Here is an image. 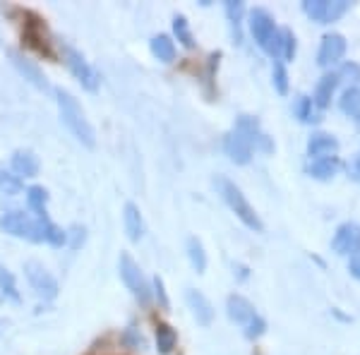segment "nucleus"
I'll return each instance as SVG.
<instances>
[{
	"instance_id": "1",
	"label": "nucleus",
	"mask_w": 360,
	"mask_h": 355,
	"mask_svg": "<svg viewBox=\"0 0 360 355\" xmlns=\"http://www.w3.org/2000/svg\"><path fill=\"white\" fill-rule=\"evenodd\" d=\"M56 101H58V110H60V120L63 125L68 127V132L77 139L84 147H94L96 144V132L91 123L86 120L82 106L77 103V98L70 94L68 89H56Z\"/></svg>"
},
{
	"instance_id": "2",
	"label": "nucleus",
	"mask_w": 360,
	"mask_h": 355,
	"mask_svg": "<svg viewBox=\"0 0 360 355\" xmlns=\"http://www.w3.org/2000/svg\"><path fill=\"white\" fill-rule=\"evenodd\" d=\"M214 185H217L219 195H221V200L226 202V205H229L231 212H233L236 217L240 219L250 231H255V233H262V231H264L262 219L257 217L255 207L245 200L243 190L238 188L233 180H229V178H224V176H217V180H214Z\"/></svg>"
},
{
	"instance_id": "3",
	"label": "nucleus",
	"mask_w": 360,
	"mask_h": 355,
	"mask_svg": "<svg viewBox=\"0 0 360 355\" xmlns=\"http://www.w3.org/2000/svg\"><path fill=\"white\" fill-rule=\"evenodd\" d=\"M250 34L264 53H269L274 60H281V32L276 29L274 17L264 8H255L250 13Z\"/></svg>"
},
{
	"instance_id": "4",
	"label": "nucleus",
	"mask_w": 360,
	"mask_h": 355,
	"mask_svg": "<svg viewBox=\"0 0 360 355\" xmlns=\"http://www.w3.org/2000/svg\"><path fill=\"white\" fill-rule=\"evenodd\" d=\"M0 231L27 243H44V224L25 212L0 214Z\"/></svg>"
},
{
	"instance_id": "5",
	"label": "nucleus",
	"mask_w": 360,
	"mask_h": 355,
	"mask_svg": "<svg viewBox=\"0 0 360 355\" xmlns=\"http://www.w3.org/2000/svg\"><path fill=\"white\" fill-rule=\"evenodd\" d=\"M118 273H120V278H123L125 288L135 295V300L139 302V305H149V300H152V286H149V281L144 278L139 264L127 252H120Z\"/></svg>"
},
{
	"instance_id": "6",
	"label": "nucleus",
	"mask_w": 360,
	"mask_h": 355,
	"mask_svg": "<svg viewBox=\"0 0 360 355\" xmlns=\"http://www.w3.org/2000/svg\"><path fill=\"white\" fill-rule=\"evenodd\" d=\"M63 60H65L68 70L72 72V77L82 84V89H86V91L98 89V82H101V79H98V72L84 60V56L79 53V51H75L72 46L65 44L63 46Z\"/></svg>"
},
{
	"instance_id": "7",
	"label": "nucleus",
	"mask_w": 360,
	"mask_h": 355,
	"mask_svg": "<svg viewBox=\"0 0 360 355\" xmlns=\"http://www.w3.org/2000/svg\"><path fill=\"white\" fill-rule=\"evenodd\" d=\"M25 276H27L29 286L37 290L39 298H44V300H56L58 298V290L60 288H58L56 276L46 269L41 262H37V259L25 262Z\"/></svg>"
},
{
	"instance_id": "8",
	"label": "nucleus",
	"mask_w": 360,
	"mask_h": 355,
	"mask_svg": "<svg viewBox=\"0 0 360 355\" xmlns=\"http://www.w3.org/2000/svg\"><path fill=\"white\" fill-rule=\"evenodd\" d=\"M351 8L348 0H305L303 10L310 20L319 22V25H329V22H336L339 17H344Z\"/></svg>"
},
{
	"instance_id": "9",
	"label": "nucleus",
	"mask_w": 360,
	"mask_h": 355,
	"mask_svg": "<svg viewBox=\"0 0 360 355\" xmlns=\"http://www.w3.org/2000/svg\"><path fill=\"white\" fill-rule=\"evenodd\" d=\"M233 130H238L243 137L248 139L252 151H262V154H271V151H274V142H271V137L266 135V132L262 130V125H259V120L252 118V115H238Z\"/></svg>"
},
{
	"instance_id": "10",
	"label": "nucleus",
	"mask_w": 360,
	"mask_h": 355,
	"mask_svg": "<svg viewBox=\"0 0 360 355\" xmlns=\"http://www.w3.org/2000/svg\"><path fill=\"white\" fill-rule=\"evenodd\" d=\"M8 58H10V63L15 65L17 72H20L29 84H34L39 91H51L49 79H46V75L41 72V67H39L37 63L25 58L20 51H8Z\"/></svg>"
},
{
	"instance_id": "11",
	"label": "nucleus",
	"mask_w": 360,
	"mask_h": 355,
	"mask_svg": "<svg viewBox=\"0 0 360 355\" xmlns=\"http://www.w3.org/2000/svg\"><path fill=\"white\" fill-rule=\"evenodd\" d=\"M332 250L339 254H351V257L360 254V228L358 226L351 224V221H348V224H341L332 238Z\"/></svg>"
},
{
	"instance_id": "12",
	"label": "nucleus",
	"mask_w": 360,
	"mask_h": 355,
	"mask_svg": "<svg viewBox=\"0 0 360 355\" xmlns=\"http://www.w3.org/2000/svg\"><path fill=\"white\" fill-rule=\"evenodd\" d=\"M344 53H346V39L341 37V34L332 32L322 39V44H319L317 63L322 67H332L341 60V58H344Z\"/></svg>"
},
{
	"instance_id": "13",
	"label": "nucleus",
	"mask_w": 360,
	"mask_h": 355,
	"mask_svg": "<svg viewBox=\"0 0 360 355\" xmlns=\"http://www.w3.org/2000/svg\"><path fill=\"white\" fill-rule=\"evenodd\" d=\"M224 151H226V156L238 166H245V164H250V159H252V147H250V142L238 130H231L229 135H226Z\"/></svg>"
},
{
	"instance_id": "14",
	"label": "nucleus",
	"mask_w": 360,
	"mask_h": 355,
	"mask_svg": "<svg viewBox=\"0 0 360 355\" xmlns=\"http://www.w3.org/2000/svg\"><path fill=\"white\" fill-rule=\"evenodd\" d=\"M185 300H188V307L193 310V317L197 319L200 327H209V324L214 322V307H212V302L207 300L205 293L190 288L188 293H185Z\"/></svg>"
},
{
	"instance_id": "15",
	"label": "nucleus",
	"mask_w": 360,
	"mask_h": 355,
	"mask_svg": "<svg viewBox=\"0 0 360 355\" xmlns=\"http://www.w3.org/2000/svg\"><path fill=\"white\" fill-rule=\"evenodd\" d=\"M10 166H13V173L17 178H37L39 176V159L34 151L29 149H17L10 159Z\"/></svg>"
},
{
	"instance_id": "16",
	"label": "nucleus",
	"mask_w": 360,
	"mask_h": 355,
	"mask_svg": "<svg viewBox=\"0 0 360 355\" xmlns=\"http://www.w3.org/2000/svg\"><path fill=\"white\" fill-rule=\"evenodd\" d=\"M339 151V142H336L334 135H327V132H317L307 139V156L310 159H322V156H336Z\"/></svg>"
},
{
	"instance_id": "17",
	"label": "nucleus",
	"mask_w": 360,
	"mask_h": 355,
	"mask_svg": "<svg viewBox=\"0 0 360 355\" xmlns=\"http://www.w3.org/2000/svg\"><path fill=\"white\" fill-rule=\"evenodd\" d=\"M226 310H229V317L233 319L236 324H245L250 319L255 317V305L250 302L248 298H243V295H229V300H226Z\"/></svg>"
},
{
	"instance_id": "18",
	"label": "nucleus",
	"mask_w": 360,
	"mask_h": 355,
	"mask_svg": "<svg viewBox=\"0 0 360 355\" xmlns=\"http://www.w3.org/2000/svg\"><path fill=\"white\" fill-rule=\"evenodd\" d=\"M123 224H125V233L132 243H139L144 238V219H142V212H139L137 205L127 202L125 209H123Z\"/></svg>"
},
{
	"instance_id": "19",
	"label": "nucleus",
	"mask_w": 360,
	"mask_h": 355,
	"mask_svg": "<svg viewBox=\"0 0 360 355\" xmlns=\"http://www.w3.org/2000/svg\"><path fill=\"white\" fill-rule=\"evenodd\" d=\"M339 168H341L339 156H322V159H312L307 164V173L315 180H332Z\"/></svg>"
},
{
	"instance_id": "20",
	"label": "nucleus",
	"mask_w": 360,
	"mask_h": 355,
	"mask_svg": "<svg viewBox=\"0 0 360 355\" xmlns=\"http://www.w3.org/2000/svg\"><path fill=\"white\" fill-rule=\"evenodd\" d=\"M49 192H46L41 185H32V188L27 190V207L29 212H34V219H49Z\"/></svg>"
},
{
	"instance_id": "21",
	"label": "nucleus",
	"mask_w": 360,
	"mask_h": 355,
	"mask_svg": "<svg viewBox=\"0 0 360 355\" xmlns=\"http://www.w3.org/2000/svg\"><path fill=\"white\" fill-rule=\"evenodd\" d=\"M336 86H339V77H336V72L324 75V77L317 82L315 98H312V103H315L317 108H327L329 103H332V96H334Z\"/></svg>"
},
{
	"instance_id": "22",
	"label": "nucleus",
	"mask_w": 360,
	"mask_h": 355,
	"mask_svg": "<svg viewBox=\"0 0 360 355\" xmlns=\"http://www.w3.org/2000/svg\"><path fill=\"white\" fill-rule=\"evenodd\" d=\"M149 49H152V56L156 58V60H161V63L176 60V44H173V39L166 37V34L154 37L152 44H149Z\"/></svg>"
},
{
	"instance_id": "23",
	"label": "nucleus",
	"mask_w": 360,
	"mask_h": 355,
	"mask_svg": "<svg viewBox=\"0 0 360 355\" xmlns=\"http://www.w3.org/2000/svg\"><path fill=\"white\" fill-rule=\"evenodd\" d=\"M185 245H188V259H190V264H193V269L197 273H205V269H207V252H205L202 240H200V238H195V235H190Z\"/></svg>"
},
{
	"instance_id": "24",
	"label": "nucleus",
	"mask_w": 360,
	"mask_h": 355,
	"mask_svg": "<svg viewBox=\"0 0 360 355\" xmlns=\"http://www.w3.org/2000/svg\"><path fill=\"white\" fill-rule=\"evenodd\" d=\"M339 108L344 110L348 118L360 123V89L358 86H351V89L344 91V96H341V101H339Z\"/></svg>"
},
{
	"instance_id": "25",
	"label": "nucleus",
	"mask_w": 360,
	"mask_h": 355,
	"mask_svg": "<svg viewBox=\"0 0 360 355\" xmlns=\"http://www.w3.org/2000/svg\"><path fill=\"white\" fill-rule=\"evenodd\" d=\"M176 343H178V334L171 327H168V324L161 322L159 327H156V348H159V353L161 355L173 353Z\"/></svg>"
},
{
	"instance_id": "26",
	"label": "nucleus",
	"mask_w": 360,
	"mask_h": 355,
	"mask_svg": "<svg viewBox=\"0 0 360 355\" xmlns=\"http://www.w3.org/2000/svg\"><path fill=\"white\" fill-rule=\"evenodd\" d=\"M224 8H226V17H229V22L233 25L236 41H240V22H243V15H245V3H240V0H229Z\"/></svg>"
},
{
	"instance_id": "27",
	"label": "nucleus",
	"mask_w": 360,
	"mask_h": 355,
	"mask_svg": "<svg viewBox=\"0 0 360 355\" xmlns=\"http://www.w3.org/2000/svg\"><path fill=\"white\" fill-rule=\"evenodd\" d=\"M25 190V183H22L20 178L15 176L13 171H5V168H0V195H20V192Z\"/></svg>"
},
{
	"instance_id": "28",
	"label": "nucleus",
	"mask_w": 360,
	"mask_h": 355,
	"mask_svg": "<svg viewBox=\"0 0 360 355\" xmlns=\"http://www.w3.org/2000/svg\"><path fill=\"white\" fill-rule=\"evenodd\" d=\"M173 34H176V39L185 46V49H195V37H193V32H190L188 20H185L183 15L173 17Z\"/></svg>"
},
{
	"instance_id": "29",
	"label": "nucleus",
	"mask_w": 360,
	"mask_h": 355,
	"mask_svg": "<svg viewBox=\"0 0 360 355\" xmlns=\"http://www.w3.org/2000/svg\"><path fill=\"white\" fill-rule=\"evenodd\" d=\"M295 118L300 120V123H317V113H315V103H312L310 96H300L298 101H295Z\"/></svg>"
},
{
	"instance_id": "30",
	"label": "nucleus",
	"mask_w": 360,
	"mask_h": 355,
	"mask_svg": "<svg viewBox=\"0 0 360 355\" xmlns=\"http://www.w3.org/2000/svg\"><path fill=\"white\" fill-rule=\"evenodd\" d=\"M0 293L5 295V298L20 302V290H17V281L15 276L5 269V264H0Z\"/></svg>"
},
{
	"instance_id": "31",
	"label": "nucleus",
	"mask_w": 360,
	"mask_h": 355,
	"mask_svg": "<svg viewBox=\"0 0 360 355\" xmlns=\"http://www.w3.org/2000/svg\"><path fill=\"white\" fill-rule=\"evenodd\" d=\"M271 77H274V89L278 94H288V72L286 67H283V60H274V72H271Z\"/></svg>"
},
{
	"instance_id": "32",
	"label": "nucleus",
	"mask_w": 360,
	"mask_h": 355,
	"mask_svg": "<svg viewBox=\"0 0 360 355\" xmlns=\"http://www.w3.org/2000/svg\"><path fill=\"white\" fill-rule=\"evenodd\" d=\"M295 58V34L291 29H281V60Z\"/></svg>"
},
{
	"instance_id": "33",
	"label": "nucleus",
	"mask_w": 360,
	"mask_h": 355,
	"mask_svg": "<svg viewBox=\"0 0 360 355\" xmlns=\"http://www.w3.org/2000/svg\"><path fill=\"white\" fill-rule=\"evenodd\" d=\"M336 77H339V82L358 84L360 82V65H358V63H346V65L336 72Z\"/></svg>"
},
{
	"instance_id": "34",
	"label": "nucleus",
	"mask_w": 360,
	"mask_h": 355,
	"mask_svg": "<svg viewBox=\"0 0 360 355\" xmlns=\"http://www.w3.org/2000/svg\"><path fill=\"white\" fill-rule=\"evenodd\" d=\"M264 331H266V322H264L262 317H259V314H255V317L245 324V336H248L250 341L259 339V336H262Z\"/></svg>"
},
{
	"instance_id": "35",
	"label": "nucleus",
	"mask_w": 360,
	"mask_h": 355,
	"mask_svg": "<svg viewBox=\"0 0 360 355\" xmlns=\"http://www.w3.org/2000/svg\"><path fill=\"white\" fill-rule=\"evenodd\" d=\"M152 288H154V295H156V300H159V305L164 307V310H168V307H171V300H168V295H166L164 278H161V276H154Z\"/></svg>"
},
{
	"instance_id": "36",
	"label": "nucleus",
	"mask_w": 360,
	"mask_h": 355,
	"mask_svg": "<svg viewBox=\"0 0 360 355\" xmlns=\"http://www.w3.org/2000/svg\"><path fill=\"white\" fill-rule=\"evenodd\" d=\"M348 176H351L356 183H360V151L353 156V161L348 164Z\"/></svg>"
},
{
	"instance_id": "37",
	"label": "nucleus",
	"mask_w": 360,
	"mask_h": 355,
	"mask_svg": "<svg viewBox=\"0 0 360 355\" xmlns=\"http://www.w3.org/2000/svg\"><path fill=\"white\" fill-rule=\"evenodd\" d=\"M348 271H351L356 278H360V254L351 257V262H348Z\"/></svg>"
}]
</instances>
